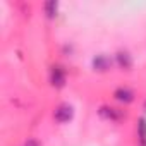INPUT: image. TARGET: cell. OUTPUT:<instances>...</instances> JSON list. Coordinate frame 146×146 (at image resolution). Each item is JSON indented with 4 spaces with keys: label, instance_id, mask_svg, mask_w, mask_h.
<instances>
[{
    "label": "cell",
    "instance_id": "cell-1",
    "mask_svg": "<svg viewBox=\"0 0 146 146\" xmlns=\"http://www.w3.org/2000/svg\"><path fill=\"white\" fill-rule=\"evenodd\" d=\"M72 115H74V110H72V107H70V105H67V103L58 105V107H57V110H55V113H53L55 120H57V122H60V124L69 122V120L72 119Z\"/></svg>",
    "mask_w": 146,
    "mask_h": 146
},
{
    "label": "cell",
    "instance_id": "cell-2",
    "mask_svg": "<svg viewBox=\"0 0 146 146\" xmlns=\"http://www.w3.org/2000/svg\"><path fill=\"white\" fill-rule=\"evenodd\" d=\"M50 83H52V86H55V88H62V86L65 84V70H64L60 65L52 67V72H50Z\"/></svg>",
    "mask_w": 146,
    "mask_h": 146
},
{
    "label": "cell",
    "instance_id": "cell-3",
    "mask_svg": "<svg viewBox=\"0 0 146 146\" xmlns=\"http://www.w3.org/2000/svg\"><path fill=\"white\" fill-rule=\"evenodd\" d=\"M113 96H115V100H119L120 103H131V102L134 100V93H132L129 88H119V90H115Z\"/></svg>",
    "mask_w": 146,
    "mask_h": 146
},
{
    "label": "cell",
    "instance_id": "cell-4",
    "mask_svg": "<svg viewBox=\"0 0 146 146\" xmlns=\"http://www.w3.org/2000/svg\"><path fill=\"white\" fill-rule=\"evenodd\" d=\"M93 65H95V69L96 70H107V69H110V65H112V60L107 57V55H96L95 58H93Z\"/></svg>",
    "mask_w": 146,
    "mask_h": 146
},
{
    "label": "cell",
    "instance_id": "cell-5",
    "mask_svg": "<svg viewBox=\"0 0 146 146\" xmlns=\"http://www.w3.org/2000/svg\"><path fill=\"white\" fill-rule=\"evenodd\" d=\"M100 113H102L103 117H107V119H112V120H119V119L122 117V113H120L117 108H112V107H102Z\"/></svg>",
    "mask_w": 146,
    "mask_h": 146
},
{
    "label": "cell",
    "instance_id": "cell-6",
    "mask_svg": "<svg viewBox=\"0 0 146 146\" xmlns=\"http://www.w3.org/2000/svg\"><path fill=\"white\" fill-rule=\"evenodd\" d=\"M117 62L124 69H131V65H132V58H131V55L127 52H119L117 53Z\"/></svg>",
    "mask_w": 146,
    "mask_h": 146
},
{
    "label": "cell",
    "instance_id": "cell-7",
    "mask_svg": "<svg viewBox=\"0 0 146 146\" xmlns=\"http://www.w3.org/2000/svg\"><path fill=\"white\" fill-rule=\"evenodd\" d=\"M137 134L143 144H146V119H139L137 120Z\"/></svg>",
    "mask_w": 146,
    "mask_h": 146
},
{
    "label": "cell",
    "instance_id": "cell-8",
    "mask_svg": "<svg viewBox=\"0 0 146 146\" xmlns=\"http://www.w3.org/2000/svg\"><path fill=\"white\" fill-rule=\"evenodd\" d=\"M57 9H58V4H57V2H46V4H45V12H46L48 17L57 16Z\"/></svg>",
    "mask_w": 146,
    "mask_h": 146
},
{
    "label": "cell",
    "instance_id": "cell-9",
    "mask_svg": "<svg viewBox=\"0 0 146 146\" xmlns=\"http://www.w3.org/2000/svg\"><path fill=\"white\" fill-rule=\"evenodd\" d=\"M24 146H40V143H38V141H36V139H28V141H26V144H24Z\"/></svg>",
    "mask_w": 146,
    "mask_h": 146
},
{
    "label": "cell",
    "instance_id": "cell-10",
    "mask_svg": "<svg viewBox=\"0 0 146 146\" xmlns=\"http://www.w3.org/2000/svg\"><path fill=\"white\" fill-rule=\"evenodd\" d=\"M144 110H146V102H144Z\"/></svg>",
    "mask_w": 146,
    "mask_h": 146
}]
</instances>
